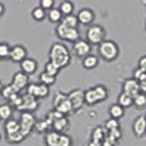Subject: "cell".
<instances>
[{"label":"cell","mask_w":146,"mask_h":146,"mask_svg":"<svg viewBox=\"0 0 146 146\" xmlns=\"http://www.w3.org/2000/svg\"><path fill=\"white\" fill-rule=\"evenodd\" d=\"M49 59L51 63L55 64L60 69L71 63V54H69V50L67 49L66 45L56 42L51 45V49L49 51Z\"/></svg>","instance_id":"obj_1"},{"label":"cell","mask_w":146,"mask_h":146,"mask_svg":"<svg viewBox=\"0 0 146 146\" xmlns=\"http://www.w3.org/2000/svg\"><path fill=\"white\" fill-rule=\"evenodd\" d=\"M10 103L17 109H19V110H26V111L35 110L38 106L37 98H35V96H32V95H28V94H26V95H23V96L18 95L17 98L13 101H10Z\"/></svg>","instance_id":"obj_2"},{"label":"cell","mask_w":146,"mask_h":146,"mask_svg":"<svg viewBox=\"0 0 146 146\" xmlns=\"http://www.w3.org/2000/svg\"><path fill=\"white\" fill-rule=\"evenodd\" d=\"M99 54H100L101 56H103V59H105V60H114V59L118 56V46H117V44L114 42V41H101L100 44H99Z\"/></svg>","instance_id":"obj_3"},{"label":"cell","mask_w":146,"mask_h":146,"mask_svg":"<svg viewBox=\"0 0 146 146\" xmlns=\"http://www.w3.org/2000/svg\"><path fill=\"white\" fill-rule=\"evenodd\" d=\"M56 35L62 38V40L69 41V42H74L80 38V32H78L77 28L74 27H68V26H64L63 23H59L56 26Z\"/></svg>","instance_id":"obj_4"},{"label":"cell","mask_w":146,"mask_h":146,"mask_svg":"<svg viewBox=\"0 0 146 146\" xmlns=\"http://www.w3.org/2000/svg\"><path fill=\"white\" fill-rule=\"evenodd\" d=\"M54 108H55V110L60 111L62 114H68L71 113L73 110L72 109V105H71V101H69L68 96L64 95L63 92H56L55 98H54Z\"/></svg>","instance_id":"obj_5"},{"label":"cell","mask_w":146,"mask_h":146,"mask_svg":"<svg viewBox=\"0 0 146 146\" xmlns=\"http://www.w3.org/2000/svg\"><path fill=\"white\" fill-rule=\"evenodd\" d=\"M36 119L32 115L31 111H25V113L21 115V121H19V131L22 132V135L25 137H27L31 133L33 128V124H35Z\"/></svg>","instance_id":"obj_6"},{"label":"cell","mask_w":146,"mask_h":146,"mask_svg":"<svg viewBox=\"0 0 146 146\" xmlns=\"http://www.w3.org/2000/svg\"><path fill=\"white\" fill-rule=\"evenodd\" d=\"M86 36H87L88 42L99 45L101 41H104V37H105V30L99 25H94L87 30Z\"/></svg>","instance_id":"obj_7"},{"label":"cell","mask_w":146,"mask_h":146,"mask_svg":"<svg viewBox=\"0 0 146 146\" xmlns=\"http://www.w3.org/2000/svg\"><path fill=\"white\" fill-rule=\"evenodd\" d=\"M49 92H50L49 86L44 85V83H40V85H36V83L27 85V94L35 96V98H46L49 95Z\"/></svg>","instance_id":"obj_8"},{"label":"cell","mask_w":146,"mask_h":146,"mask_svg":"<svg viewBox=\"0 0 146 146\" xmlns=\"http://www.w3.org/2000/svg\"><path fill=\"white\" fill-rule=\"evenodd\" d=\"M68 99L69 101H71V105H72V109H80L81 106L83 105V91L81 90V88H76V90L71 91V92L68 94Z\"/></svg>","instance_id":"obj_9"},{"label":"cell","mask_w":146,"mask_h":146,"mask_svg":"<svg viewBox=\"0 0 146 146\" xmlns=\"http://www.w3.org/2000/svg\"><path fill=\"white\" fill-rule=\"evenodd\" d=\"M73 51H74V54L77 56H86L90 54L91 46L87 41L78 38V40L74 41V44H73Z\"/></svg>","instance_id":"obj_10"},{"label":"cell","mask_w":146,"mask_h":146,"mask_svg":"<svg viewBox=\"0 0 146 146\" xmlns=\"http://www.w3.org/2000/svg\"><path fill=\"white\" fill-rule=\"evenodd\" d=\"M123 92L126 95L131 96V98H133L139 92H141L140 91V86H139V81L133 80V78L132 80H126L123 83Z\"/></svg>","instance_id":"obj_11"},{"label":"cell","mask_w":146,"mask_h":146,"mask_svg":"<svg viewBox=\"0 0 146 146\" xmlns=\"http://www.w3.org/2000/svg\"><path fill=\"white\" fill-rule=\"evenodd\" d=\"M12 85L14 86L18 91L23 90V88H26L27 87V85H28V76L26 74V73H23L22 71L17 72L14 76H13Z\"/></svg>","instance_id":"obj_12"},{"label":"cell","mask_w":146,"mask_h":146,"mask_svg":"<svg viewBox=\"0 0 146 146\" xmlns=\"http://www.w3.org/2000/svg\"><path fill=\"white\" fill-rule=\"evenodd\" d=\"M9 58L12 59L13 62H22L25 58H27V51H26V49L23 48V46L17 45L10 49Z\"/></svg>","instance_id":"obj_13"},{"label":"cell","mask_w":146,"mask_h":146,"mask_svg":"<svg viewBox=\"0 0 146 146\" xmlns=\"http://www.w3.org/2000/svg\"><path fill=\"white\" fill-rule=\"evenodd\" d=\"M76 17L78 19V23H81V25H91L94 18H95V14L90 9H82L80 10V13Z\"/></svg>","instance_id":"obj_14"},{"label":"cell","mask_w":146,"mask_h":146,"mask_svg":"<svg viewBox=\"0 0 146 146\" xmlns=\"http://www.w3.org/2000/svg\"><path fill=\"white\" fill-rule=\"evenodd\" d=\"M146 131V123H145V117L140 115L136 121L133 122V133L137 137H142Z\"/></svg>","instance_id":"obj_15"},{"label":"cell","mask_w":146,"mask_h":146,"mask_svg":"<svg viewBox=\"0 0 146 146\" xmlns=\"http://www.w3.org/2000/svg\"><path fill=\"white\" fill-rule=\"evenodd\" d=\"M21 68H22V72L26 73V74H31L37 69V62L33 60L31 58H25L22 62H21Z\"/></svg>","instance_id":"obj_16"},{"label":"cell","mask_w":146,"mask_h":146,"mask_svg":"<svg viewBox=\"0 0 146 146\" xmlns=\"http://www.w3.org/2000/svg\"><path fill=\"white\" fill-rule=\"evenodd\" d=\"M1 94L7 100L13 101L18 95H19V91H18L13 85H9V86H5V87L1 88Z\"/></svg>","instance_id":"obj_17"},{"label":"cell","mask_w":146,"mask_h":146,"mask_svg":"<svg viewBox=\"0 0 146 146\" xmlns=\"http://www.w3.org/2000/svg\"><path fill=\"white\" fill-rule=\"evenodd\" d=\"M68 124H69V122H68V119L66 118V117H60V118H58V119H55V121H53V124H51V128H54L56 132H60V131H63V129H66L67 127H68Z\"/></svg>","instance_id":"obj_18"},{"label":"cell","mask_w":146,"mask_h":146,"mask_svg":"<svg viewBox=\"0 0 146 146\" xmlns=\"http://www.w3.org/2000/svg\"><path fill=\"white\" fill-rule=\"evenodd\" d=\"M51 124H53V122L50 121V119L46 117L45 119H42V121H38V122H35V128L37 129V132H46L49 128H51Z\"/></svg>","instance_id":"obj_19"},{"label":"cell","mask_w":146,"mask_h":146,"mask_svg":"<svg viewBox=\"0 0 146 146\" xmlns=\"http://www.w3.org/2000/svg\"><path fill=\"white\" fill-rule=\"evenodd\" d=\"M109 114H110L111 118L118 119V118H121V117H123L124 108H122L119 104H113V105L110 106V109H109Z\"/></svg>","instance_id":"obj_20"},{"label":"cell","mask_w":146,"mask_h":146,"mask_svg":"<svg viewBox=\"0 0 146 146\" xmlns=\"http://www.w3.org/2000/svg\"><path fill=\"white\" fill-rule=\"evenodd\" d=\"M132 105L137 106L139 109H142L146 105V95L145 92H139L136 96L132 98Z\"/></svg>","instance_id":"obj_21"},{"label":"cell","mask_w":146,"mask_h":146,"mask_svg":"<svg viewBox=\"0 0 146 146\" xmlns=\"http://www.w3.org/2000/svg\"><path fill=\"white\" fill-rule=\"evenodd\" d=\"M98 63H99V59H98V56H95V55H86L85 56V59H83V67H85L86 69H92V68H95L96 66H98Z\"/></svg>","instance_id":"obj_22"},{"label":"cell","mask_w":146,"mask_h":146,"mask_svg":"<svg viewBox=\"0 0 146 146\" xmlns=\"http://www.w3.org/2000/svg\"><path fill=\"white\" fill-rule=\"evenodd\" d=\"M83 101L88 105H94V104L99 103L98 98H96L95 92H94V88H88L86 92H83Z\"/></svg>","instance_id":"obj_23"},{"label":"cell","mask_w":146,"mask_h":146,"mask_svg":"<svg viewBox=\"0 0 146 146\" xmlns=\"http://www.w3.org/2000/svg\"><path fill=\"white\" fill-rule=\"evenodd\" d=\"M26 137L22 135V132L18 129V131L15 132H12V133H8L7 135V140L10 142V144H19V142H22L23 140H25Z\"/></svg>","instance_id":"obj_24"},{"label":"cell","mask_w":146,"mask_h":146,"mask_svg":"<svg viewBox=\"0 0 146 146\" xmlns=\"http://www.w3.org/2000/svg\"><path fill=\"white\" fill-rule=\"evenodd\" d=\"M60 23H63L64 26H68V27H74V28H77V26H78V19H77V17H76V15L68 14V15H64V17H62Z\"/></svg>","instance_id":"obj_25"},{"label":"cell","mask_w":146,"mask_h":146,"mask_svg":"<svg viewBox=\"0 0 146 146\" xmlns=\"http://www.w3.org/2000/svg\"><path fill=\"white\" fill-rule=\"evenodd\" d=\"M5 133H12L19 129V122L15 121V119H7V123H5Z\"/></svg>","instance_id":"obj_26"},{"label":"cell","mask_w":146,"mask_h":146,"mask_svg":"<svg viewBox=\"0 0 146 146\" xmlns=\"http://www.w3.org/2000/svg\"><path fill=\"white\" fill-rule=\"evenodd\" d=\"M94 92H95L99 103L106 100V98H108V90L104 86H96V87H94Z\"/></svg>","instance_id":"obj_27"},{"label":"cell","mask_w":146,"mask_h":146,"mask_svg":"<svg viewBox=\"0 0 146 146\" xmlns=\"http://www.w3.org/2000/svg\"><path fill=\"white\" fill-rule=\"evenodd\" d=\"M59 139V132L56 131H50L45 137V144L46 146H56V142H58Z\"/></svg>","instance_id":"obj_28"},{"label":"cell","mask_w":146,"mask_h":146,"mask_svg":"<svg viewBox=\"0 0 146 146\" xmlns=\"http://www.w3.org/2000/svg\"><path fill=\"white\" fill-rule=\"evenodd\" d=\"M106 132L108 131H106L105 128H103V127H96V128L94 129V132H92V141L100 142L101 144V141H103V139L105 137Z\"/></svg>","instance_id":"obj_29"},{"label":"cell","mask_w":146,"mask_h":146,"mask_svg":"<svg viewBox=\"0 0 146 146\" xmlns=\"http://www.w3.org/2000/svg\"><path fill=\"white\" fill-rule=\"evenodd\" d=\"M73 3L69 1V0H64V1H62L60 7H59V10H60L62 15H68V14H72L73 12Z\"/></svg>","instance_id":"obj_30"},{"label":"cell","mask_w":146,"mask_h":146,"mask_svg":"<svg viewBox=\"0 0 146 146\" xmlns=\"http://www.w3.org/2000/svg\"><path fill=\"white\" fill-rule=\"evenodd\" d=\"M10 117H12V108H10V105H8V104L0 105V119L7 121Z\"/></svg>","instance_id":"obj_31"},{"label":"cell","mask_w":146,"mask_h":146,"mask_svg":"<svg viewBox=\"0 0 146 146\" xmlns=\"http://www.w3.org/2000/svg\"><path fill=\"white\" fill-rule=\"evenodd\" d=\"M48 17L49 19L53 23H56V22H60L62 19V13L59 9H55V8H51V9H49V13H48Z\"/></svg>","instance_id":"obj_32"},{"label":"cell","mask_w":146,"mask_h":146,"mask_svg":"<svg viewBox=\"0 0 146 146\" xmlns=\"http://www.w3.org/2000/svg\"><path fill=\"white\" fill-rule=\"evenodd\" d=\"M118 104L122 108H129L132 105V98L128 95H126L124 92H122L118 98Z\"/></svg>","instance_id":"obj_33"},{"label":"cell","mask_w":146,"mask_h":146,"mask_svg":"<svg viewBox=\"0 0 146 146\" xmlns=\"http://www.w3.org/2000/svg\"><path fill=\"white\" fill-rule=\"evenodd\" d=\"M40 81H41V83H44V85L50 86L55 82V77L51 76V74H49V73H46V72H42L40 74Z\"/></svg>","instance_id":"obj_34"},{"label":"cell","mask_w":146,"mask_h":146,"mask_svg":"<svg viewBox=\"0 0 146 146\" xmlns=\"http://www.w3.org/2000/svg\"><path fill=\"white\" fill-rule=\"evenodd\" d=\"M32 17L33 19L36 21H42L44 18L46 17V13H45V9H42L41 7H37L32 10Z\"/></svg>","instance_id":"obj_35"},{"label":"cell","mask_w":146,"mask_h":146,"mask_svg":"<svg viewBox=\"0 0 146 146\" xmlns=\"http://www.w3.org/2000/svg\"><path fill=\"white\" fill-rule=\"evenodd\" d=\"M56 146H72V139L67 135L59 133V139L56 142Z\"/></svg>","instance_id":"obj_36"},{"label":"cell","mask_w":146,"mask_h":146,"mask_svg":"<svg viewBox=\"0 0 146 146\" xmlns=\"http://www.w3.org/2000/svg\"><path fill=\"white\" fill-rule=\"evenodd\" d=\"M45 72L55 77V76H56V74H58V73H59V68H58V67L55 66V64H53V63H51L50 60H49L48 63L45 64Z\"/></svg>","instance_id":"obj_37"},{"label":"cell","mask_w":146,"mask_h":146,"mask_svg":"<svg viewBox=\"0 0 146 146\" xmlns=\"http://www.w3.org/2000/svg\"><path fill=\"white\" fill-rule=\"evenodd\" d=\"M133 80L139 81V82L146 81V71L145 69H141V68H136L133 72Z\"/></svg>","instance_id":"obj_38"},{"label":"cell","mask_w":146,"mask_h":146,"mask_svg":"<svg viewBox=\"0 0 146 146\" xmlns=\"http://www.w3.org/2000/svg\"><path fill=\"white\" fill-rule=\"evenodd\" d=\"M115 128H119V123H118V119H114L110 118L105 122V129L106 131H113Z\"/></svg>","instance_id":"obj_39"},{"label":"cell","mask_w":146,"mask_h":146,"mask_svg":"<svg viewBox=\"0 0 146 146\" xmlns=\"http://www.w3.org/2000/svg\"><path fill=\"white\" fill-rule=\"evenodd\" d=\"M9 51L10 48L8 44H0V59L9 58Z\"/></svg>","instance_id":"obj_40"},{"label":"cell","mask_w":146,"mask_h":146,"mask_svg":"<svg viewBox=\"0 0 146 146\" xmlns=\"http://www.w3.org/2000/svg\"><path fill=\"white\" fill-rule=\"evenodd\" d=\"M63 115H64V114H62L60 111H58V110H55V109H54V110H51L50 113L48 114V118L53 122V121H55V119L60 118V117H63Z\"/></svg>","instance_id":"obj_41"},{"label":"cell","mask_w":146,"mask_h":146,"mask_svg":"<svg viewBox=\"0 0 146 146\" xmlns=\"http://www.w3.org/2000/svg\"><path fill=\"white\" fill-rule=\"evenodd\" d=\"M54 5V0H40V7L42 9H51Z\"/></svg>","instance_id":"obj_42"},{"label":"cell","mask_w":146,"mask_h":146,"mask_svg":"<svg viewBox=\"0 0 146 146\" xmlns=\"http://www.w3.org/2000/svg\"><path fill=\"white\" fill-rule=\"evenodd\" d=\"M139 68L146 71V56H141V59L139 60Z\"/></svg>","instance_id":"obj_43"},{"label":"cell","mask_w":146,"mask_h":146,"mask_svg":"<svg viewBox=\"0 0 146 146\" xmlns=\"http://www.w3.org/2000/svg\"><path fill=\"white\" fill-rule=\"evenodd\" d=\"M88 146H101V144L100 142H96V141H92V140H91V141L88 142Z\"/></svg>","instance_id":"obj_44"},{"label":"cell","mask_w":146,"mask_h":146,"mask_svg":"<svg viewBox=\"0 0 146 146\" xmlns=\"http://www.w3.org/2000/svg\"><path fill=\"white\" fill-rule=\"evenodd\" d=\"M3 13H4V5H3L1 3H0V15H1Z\"/></svg>","instance_id":"obj_45"},{"label":"cell","mask_w":146,"mask_h":146,"mask_svg":"<svg viewBox=\"0 0 146 146\" xmlns=\"http://www.w3.org/2000/svg\"><path fill=\"white\" fill-rule=\"evenodd\" d=\"M1 88H3V85H1V82H0V92H1Z\"/></svg>","instance_id":"obj_46"}]
</instances>
